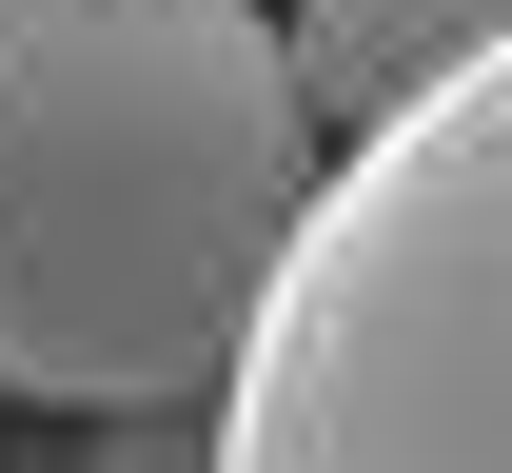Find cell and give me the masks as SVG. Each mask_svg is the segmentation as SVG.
Returning a JSON list of instances; mask_svg holds the SVG:
<instances>
[{
  "label": "cell",
  "mask_w": 512,
  "mask_h": 473,
  "mask_svg": "<svg viewBox=\"0 0 512 473\" xmlns=\"http://www.w3.org/2000/svg\"><path fill=\"white\" fill-rule=\"evenodd\" d=\"M316 158L276 0H0V395L217 414Z\"/></svg>",
  "instance_id": "6da1fadb"
},
{
  "label": "cell",
  "mask_w": 512,
  "mask_h": 473,
  "mask_svg": "<svg viewBox=\"0 0 512 473\" xmlns=\"http://www.w3.org/2000/svg\"><path fill=\"white\" fill-rule=\"evenodd\" d=\"M217 473H512V40L316 158Z\"/></svg>",
  "instance_id": "7a4b0ae2"
},
{
  "label": "cell",
  "mask_w": 512,
  "mask_h": 473,
  "mask_svg": "<svg viewBox=\"0 0 512 473\" xmlns=\"http://www.w3.org/2000/svg\"><path fill=\"white\" fill-rule=\"evenodd\" d=\"M276 40H296V99L316 138H375L394 99H434L512 40V0H276Z\"/></svg>",
  "instance_id": "3957f363"
}]
</instances>
